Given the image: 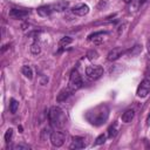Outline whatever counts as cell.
<instances>
[{
	"mask_svg": "<svg viewBox=\"0 0 150 150\" xmlns=\"http://www.w3.org/2000/svg\"><path fill=\"white\" fill-rule=\"evenodd\" d=\"M107 34H108L107 32H96V33H94V34H90L88 39H89L90 41L95 42V43H100V42L103 40V36L107 35Z\"/></svg>",
	"mask_w": 150,
	"mask_h": 150,
	"instance_id": "obj_13",
	"label": "cell"
},
{
	"mask_svg": "<svg viewBox=\"0 0 150 150\" xmlns=\"http://www.w3.org/2000/svg\"><path fill=\"white\" fill-rule=\"evenodd\" d=\"M116 131H117V129H116V124L109 127V129H108V136H109V137H114V136L116 135Z\"/></svg>",
	"mask_w": 150,
	"mask_h": 150,
	"instance_id": "obj_24",
	"label": "cell"
},
{
	"mask_svg": "<svg viewBox=\"0 0 150 150\" xmlns=\"http://www.w3.org/2000/svg\"><path fill=\"white\" fill-rule=\"evenodd\" d=\"M88 57L90 60H94V59H97L98 57V54H97L96 50H90V52H88Z\"/></svg>",
	"mask_w": 150,
	"mask_h": 150,
	"instance_id": "obj_26",
	"label": "cell"
},
{
	"mask_svg": "<svg viewBox=\"0 0 150 150\" xmlns=\"http://www.w3.org/2000/svg\"><path fill=\"white\" fill-rule=\"evenodd\" d=\"M135 117V110L134 109H128L122 114V121L124 123H129L132 121V118Z\"/></svg>",
	"mask_w": 150,
	"mask_h": 150,
	"instance_id": "obj_15",
	"label": "cell"
},
{
	"mask_svg": "<svg viewBox=\"0 0 150 150\" xmlns=\"http://www.w3.org/2000/svg\"><path fill=\"white\" fill-rule=\"evenodd\" d=\"M124 53H125V50H124L122 47H115V48H112V49L108 53L107 60H108V61H115V60H117L120 56H122Z\"/></svg>",
	"mask_w": 150,
	"mask_h": 150,
	"instance_id": "obj_7",
	"label": "cell"
},
{
	"mask_svg": "<svg viewBox=\"0 0 150 150\" xmlns=\"http://www.w3.org/2000/svg\"><path fill=\"white\" fill-rule=\"evenodd\" d=\"M73 42V39L71 38H69V36H64V38H62L61 40H60V46H62V47H64V46H68L69 43H71Z\"/></svg>",
	"mask_w": 150,
	"mask_h": 150,
	"instance_id": "obj_21",
	"label": "cell"
},
{
	"mask_svg": "<svg viewBox=\"0 0 150 150\" xmlns=\"http://www.w3.org/2000/svg\"><path fill=\"white\" fill-rule=\"evenodd\" d=\"M146 122H148V124H150V115L148 116V120H146Z\"/></svg>",
	"mask_w": 150,
	"mask_h": 150,
	"instance_id": "obj_29",
	"label": "cell"
},
{
	"mask_svg": "<svg viewBox=\"0 0 150 150\" xmlns=\"http://www.w3.org/2000/svg\"><path fill=\"white\" fill-rule=\"evenodd\" d=\"M12 137H13V129L9 128V129H7V131H6V134H5V142L8 143V142L12 139Z\"/></svg>",
	"mask_w": 150,
	"mask_h": 150,
	"instance_id": "obj_23",
	"label": "cell"
},
{
	"mask_svg": "<svg viewBox=\"0 0 150 150\" xmlns=\"http://www.w3.org/2000/svg\"><path fill=\"white\" fill-rule=\"evenodd\" d=\"M122 1H123V2H125V4H130L132 0H122Z\"/></svg>",
	"mask_w": 150,
	"mask_h": 150,
	"instance_id": "obj_28",
	"label": "cell"
},
{
	"mask_svg": "<svg viewBox=\"0 0 150 150\" xmlns=\"http://www.w3.org/2000/svg\"><path fill=\"white\" fill-rule=\"evenodd\" d=\"M29 14V11L22 8H12L9 11V15L14 19H23Z\"/></svg>",
	"mask_w": 150,
	"mask_h": 150,
	"instance_id": "obj_9",
	"label": "cell"
},
{
	"mask_svg": "<svg viewBox=\"0 0 150 150\" xmlns=\"http://www.w3.org/2000/svg\"><path fill=\"white\" fill-rule=\"evenodd\" d=\"M49 139H50V143H52L53 146L60 148V146H62L63 143H64L66 135H64V132H62V131H54V132H52Z\"/></svg>",
	"mask_w": 150,
	"mask_h": 150,
	"instance_id": "obj_5",
	"label": "cell"
},
{
	"mask_svg": "<svg viewBox=\"0 0 150 150\" xmlns=\"http://www.w3.org/2000/svg\"><path fill=\"white\" fill-rule=\"evenodd\" d=\"M149 93H150V80L149 79H144L141 82V84L138 86L137 91H136V95L138 97H145Z\"/></svg>",
	"mask_w": 150,
	"mask_h": 150,
	"instance_id": "obj_6",
	"label": "cell"
},
{
	"mask_svg": "<svg viewBox=\"0 0 150 150\" xmlns=\"http://www.w3.org/2000/svg\"><path fill=\"white\" fill-rule=\"evenodd\" d=\"M84 146H86V143H84V138H82V137H74L69 145L70 149H75V150L83 149Z\"/></svg>",
	"mask_w": 150,
	"mask_h": 150,
	"instance_id": "obj_10",
	"label": "cell"
},
{
	"mask_svg": "<svg viewBox=\"0 0 150 150\" xmlns=\"http://www.w3.org/2000/svg\"><path fill=\"white\" fill-rule=\"evenodd\" d=\"M36 12H38V14H39L40 16H48V15L52 14L53 8H52V6L45 5V6H40V7L36 9Z\"/></svg>",
	"mask_w": 150,
	"mask_h": 150,
	"instance_id": "obj_14",
	"label": "cell"
},
{
	"mask_svg": "<svg viewBox=\"0 0 150 150\" xmlns=\"http://www.w3.org/2000/svg\"><path fill=\"white\" fill-rule=\"evenodd\" d=\"M30 52L33 53V54H40V52H41V47H40V45L38 43V42H34L32 46H30Z\"/></svg>",
	"mask_w": 150,
	"mask_h": 150,
	"instance_id": "obj_20",
	"label": "cell"
},
{
	"mask_svg": "<svg viewBox=\"0 0 150 150\" xmlns=\"http://www.w3.org/2000/svg\"><path fill=\"white\" fill-rule=\"evenodd\" d=\"M86 74L91 80H97L103 75V68L101 66H88L86 68Z\"/></svg>",
	"mask_w": 150,
	"mask_h": 150,
	"instance_id": "obj_4",
	"label": "cell"
},
{
	"mask_svg": "<svg viewBox=\"0 0 150 150\" xmlns=\"http://www.w3.org/2000/svg\"><path fill=\"white\" fill-rule=\"evenodd\" d=\"M82 84H83V81H82V77H81L80 73H79L76 69H74V70L70 73L69 86H68V87H69L73 91H75V90L80 89V88L82 87Z\"/></svg>",
	"mask_w": 150,
	"mask_h": 150,
	"instance_id": "obj_3",
	"label": "cell"
},
{
	"mask_svg": "<svg viewBox=\"0 0 150 150\" xmlns=\"http://www.w3.org/2000/svg\"><path fill=\"white\" fill-rule=\"evenodd\" d=\"M71 12L76 15H80V16H83V15H87L89 13V6L86 5V4H79L76 6L73 7Z\"/></svg>",
	"mask_w": 150,
	"mask_h": 150,
	"instance_id": "obj_8",
	"label": "cell"
},
{
	"mask_svg": "<svg viewBox=\"0 0 150 150\" xmlns=\"http://www.w3.org/2000/svg\"><path fill=\"white\" fill-rule=\"evenodd\" d=\"M146 49H148V53L150 54V39H149L148 42H146Z\"/></svg>",
	"mask_w": 150,
	"mask_h": 150,
	"instance_id": "obj_27",
	"label": "cell"
},
{
	"mask_svg": "<svg viewBox=\"0 0 150 150\" xmlns=\"http://www.w3.org/2000/svg\"><path fill=\"white\" fill-rule=\"evenodd\" d=\"M68 7H69V2L66 1V0H61V1H59V2H56V4H54V5H52L53 11H55V12H63V11H66Z\"/></svg>",
	"mask_w": 150,
	"mask_h": 150,
	"instance_id": "obj_12",
	"label": "cell"
},
{
	"mask_svg": "<svg viewBox=\"0 0 150 150\" xmlns=\"http://www.w3.org/2000/svg\"><path fill=\"white\" fill-rule=\"evenodd\" d=\"M145 0H132L130 4H131V6H130V11H137L142 5H143V2H144Z\"/></svg>",
	"mask_w": 150,
	"mask_h": 150,
	"instance_id": "obj_18",
	"label": "cell"
},
{
	"mask_svg": "<svg viewBox=\"0 0 150 150\" xmlns=\"http://www.w3.org/2000/svg\"><path fill=\"white\" fill-rule=\"evenodd\" d=\"M18 108H19V102L15 98H11V101H9V111L12 114H15Z\"/></svg>",
	"mask_w": 150,
	"mask_h": 150,
	"instance_id": "obj_17",
	"label": "cell"
},
{
	"mask_svg": "<svg viewBox=\"0 0 150 150\" xmlns=\"http://www.w3.org/2000/svg\"><path fill=\"white\" fill-rule=\"evenodd\" d=\"M21 73L27 77V79H32L33 77V70L29 66H23L21 68Z\"/></svg>",
	"mask_w": 150,
	"mask_h": 150,
	"instance_id": "obj_16",
	"label": "cell"
},
{
	"mask_svg": "<svg viewBox=\"0 0 150 150\" xmlns=\"http://www.w3.org/2000/svg\"><path fill=\"white\" fill-rule=\"evenodd\" d=\"M13 149H14V150H28L29 146H28L27 144H15V145L13 146Z\"/></svg>",
	"mask_w": 150,
	"mask_h": 150,
	"instance_id": "obj_25",
	"label": "cell"
},
{
	"mask_svg": "<svg viewBox=\"0 0 150 150\" xmlns=\"http://www.w3.org/2000/svg\"><path fill=\"white\" fill-rule=\"evenodd\" d=\"M109 116V109L107 105L104 104H101V105H97L95 107L93 110L88 111L87 114V120L94 124V125H101L102 123H104L107 121Z\"/></svg>",
	"mask_w": 150,
	"mask_h": 150,
	"instance_id": "obj_1",
	"label": "cell"
},
{
	"mask_svg": "<svg viewBox=\"0 0 150 150\" xmlns=\"http://www.w3.org/2000/svg\"><path fill=\"white\" fill-rule=\"evenodd\" d=\"M48 120H49L52 127L57 128V129L64 127V124L67 122V117H66L64 111L60 107H57V105H54V107H52L49 109V111H48Z\"/></svg>",
	"mask_w": 150,
	"mask_h": 150,
	"instance_id": "obj_2",
	"label": "cell"
},
{
	"mask_svg": "<svg viewBox=\"0 0 150 150\" xmlns=\"http://www.w3.org/2000/svg\"><path fill=\"white\" fill-rule=\"evenodd\" d=\"M105 139H107V136H105L104 134H101V135L95 139L94 144H95V145H101V144H103V143L105 142Z\"/></svg>",
	"mask_w": 150,
	"mask_h": 150,
	"instance_id": "obj_22",
	"label": "cell"
},
{
	"mask_svg": "<svg viewBox=\"0 0 150 150\" xmlns=\"http://www.w3.org/2000/svg\"><path fill=\"white\" fill-rule=\"evenodd\" d=\"M141 52H142V46L141 45H135L130 50H128V53H129L130 56H135V55H137Z\"/></svg>",
	"mask_w": 150,
	"mask_h": 150,
	"instance_id": "obj_19",
	"label": "cell"
},
{
	"mask_svg": "<svg viewBox=\"0 0 150 150\" xmlns=\"http://www.w3.org/2000/svg\"><path fill=\"white\" fill-rule=\"evenodd\" d=\"M71 93H73V90H71L69 87L62 89V90L57 94V96H56V101H57V102H63V101H66V100L70 96Z\"/></svg>",
	"mask_w": 150,
	"mask_h": 150,
	"instance_id": "obj_11",
	"label": "cell"
}]
</instances>
